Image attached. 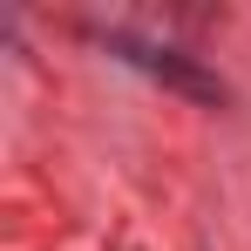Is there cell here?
Segmentation results:
<instances>
[{
	"label": "cell",
	"mask_w": 251,
	"mask_h": 251,
	"mask_svg": "<svg viewBox=\"0 0 251 251\" xmlns=\"http://www.w3.org/2000/svg\"><path fill=\"white\" fill-rule=\"evenodd\" d=\"M102 41H109L116 61L143 68L150 82H163L170 95H183V102H204V109H224V102H231V82H224V75H210L204 61H197V54H183V48L150 41V34H129V27H109Z\"/></svg>",
	"instance_id": "1"
}]
</instances>
